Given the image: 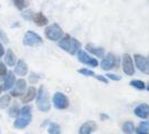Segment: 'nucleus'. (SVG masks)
<instances>
[{
	"mask_svg": "<svg viewBox=\"0 0 149 134\" xmlns=\"http://www.w3.org/2000/svg\"><path fill=\"white\" fill-rule=\"evenodd\" d=\"M58 45H59L60 48H62L65 51L69 53L70 55L77 54L81 48L80 41L77 40L76 38H74V37H71L70 35H65V36H62V38L59 40Z\"/></svg>",
	"mask_w": 149,
	"mask_h": 134,
	"instance_id": "1",
	"label": "nucleus"
},
{
	"mask_svg": "<svg viewBox=\"0 0 149 134\" xmlns=\"http://www.w3.org/2000/svg\"><path fill=\"white\" fill-rule=\"evenodd\" d=\"M31 106L30 105H25L22 109H20V113L16 117V121L13 123V126L18 130L27 128L31 123L32 120V115H31Z\"/></svg>",
	"mask_w": 149,
	"mask_h": 134,
	"instance_id": "2",
	"label": "nucleus"
},
{
	"mask_svg": "<svg viewBox=\"0 0 149 134\" xmlns=\"http://www.w3.org/2000/svg\"><path fill=\"white\" fill-rule=\"evenodd\" d=\"M37 107L40 112H48L50 109V100H49V93L47 88L44 85L40 86L39 91H37Z\"/></svg>",
	"mask_w": 149,
	"mask_h": 134,
	"instance_id": "3",
	"label": "nucleus"
},
{
	"mask_svg": "<svg viewBox=\"0 0 149 134\" xmlns=\"http://www.w3.org/2000/svg\"><path fill=\"white\" fill-rule=\"evenodd\" d=\"M45 35L51 41H58L62 38L63 32H62V29L60 28L59 25L52 24V25H49L45 29Z\"/></svg>",
	"mask_w": 149,
	"mask_h": 134,
	"instance_id": "4",
	"label": "nucleus"
},
{
	"mask_svg": "<svg viewBox=\"0 0 149 134\" xmlns=\"http://www.w3.org/2000/svg\"><path fill=\"white\" fill-rule=\"evenodd\" d=\"M100 66L104 70H110V69H117L119 67V58L112 54V53H109L107 54L104 59L101 60L100 63Z\"/></svg>",
	"mask_w": 149,
	"mask_h": 134,
	"instance_id": "5",
	"label": "nucleus"
},
{
	"mask_svg": "<svg viewBox=\"0 0 149 134\" xmlns=\"http://www.w3.org/2000/svg\"><path fill=\"white\" fill-rule=\"evenodd\" d=\"M22 43H24L25 46L36 47V46H40V45L42 44V38L38 34L32 32V30H28L25 34V36H24Z\"/></svg>",
	"mask_w": 149,
	"mask_h": 134,
	"instance_id": "6",
	"label": "nucleus"
},
{
	"mask_svg": "<svg viewBox=\"0 0 149 134\" xmlns=\"http://www.w3.org/2000/svg\"><path fill=\"white\" fill-rule=\"evenodd\" d=\"M52 103L54 106L57 109H66L69 106V100L68 97L65 95L61 92H57L52 97Z\"/></svg>",
	"mask_w": 149,
	"mask_h": 134,
	"instance_id": "7",
	"label": "nucleus"
},
{
	"mask_svg": "<svg viewBox=\"0 0 149 134\" xmlns=\"http://www.w3.org/2000/svg\"><path fill=\"white\" fill-rule=\"evenodd\" d=\"M135 63H136V67L140 70L143 74H149V56L145 57L143 55H135Z\"/></svg>",
	"mask_w": 149,
	"mask_h": 134,
	"instance_id": "8",
	"label": "nucleus"
},
{
	"mask_svg": "<svg viewBox=\"0 0 149 134\" xmlns=\"http://www.w3.org/2000/svg\"><path fill=\"white\" fill-rule=\"evenodd\" d=\"M123 69H124L125 74L128 76H132L136 73L132 58L129 54H124V56H123Z\"/></svg>",
	"mask_w": 149,
	"mask_h": 134,
	"instance_id": "9",
	"label": "nucleus"
},
{
	"mask_svg": "<svg viewBox=\"0 0 149 134\" xmlns=\"http://www.w3.org/2000/svg\"><path fill=\"white\" fill-rule=\"evenodd\" d=\"M78 60L82 63V64L85 65H88V66H90V67H97L99 63H98V60L96 59V58H93L91 56H89L86 51H79L78 53Z\"/></svg>",
	"mask_w": 149,
	"mask_h": 134,
	"instance_id": "10",
	"label": "nucleus"
},
{
	"mask_svg": "<svg viewBox=\"0 0 149 134\" xmlns=\"http://www.w3.org/2000/svg\"><path fill=\"white\" fill-rule=\"evenodd\" d=\"M26 87H27V83L24 78H20L18 81H16L15 85L13 86V89L10 92L11 96L17 97V96H21L22 94H25Z\"/></svg>",
	"mask_w": 149,
	"mask_h": 134,
	"instance_id": "11",
	"label": "nucleus"
},
{
	"mask_svg": "<svg viewBox=\"0 0 149 134\" xmlns=\"http://www.w3.org/2000/svg\"><path fill=\"white\" fill-rule=\"evenodd\" d=\"M134 113L136 116L138 117H140V119H143V120H146V119H148L149 117V105L148 104H140V105H138L136 109H134Z\"/></svg>",
	"mask_w": 149,
	"mask_h": 134,
	"instance_id": "12",
	"label": "nucleus"
},
{
	"mask_svg": "<svg viewBox=\"0 0 149 134\" xmlns=\"http://www.w3.org/2000/svg\"><path fill=\"white\" fill-rule=\"evenodd\" d=\"M98 128L97 124L93 121H87L85 122L79 128V134H91Z\"/></svg>",
	"mask_w": 149,
	"mask_h": 134,
	"instance_id": "13",
	"label": "nucleus"
},
{
	"mask_svg": "<svg viewBox=\"0 0 149 134\" xmlns=\"http://www.w3.org/2000/svg\"><path fill=\"white\" fill-rule=\"evenodd\" d=\"M28 73V65L25 60L19 59L15 65V74L18 76H26Z\"/></svg>",
	"mask_w": 149,
	"mask_h": 134,
	"instance_id": "14",
	"label": "nucleus"
},
{
	"mask_svg": "<svg viewBox=\"0 0 149 134\" xmlns=\"http://www.w3.org/2000/svg\"><path fill=\"white\" fill-rule=\"evenodd\" d=\"M16 83V77H15V73L9 72L7 73V75L5 76V81H3V86L2 88L3 91H9L13 88V86Z\"/></svg>",
	"mask_w": 149,
	"mask_h": 134,
	"instance_id": "15",
	"label": "nucleus"
},
{
	"mask_svg": "<svg viewBox=\"0 0 149 134\" xmlns=\"http://www.w3.org/2000/svg\"><path fill=\"white\" fill-rule=\"evenodd\" d=\"M36 96H37V89L33 86H30L27 89V93H25V95L21 97V103H24V104L30 103L31 101H33L36 98Z\"/></svg>",
	"mask_w": 149,
	"mask_h": 134,
	"instance_id": "16",
	"label": "nucleus"
},
{
	"mask_svg": "<svg viewBox=\"0 0 149 134\" xmlns=\"http://www.w3.org/2000/svg\"><path fill=\"white\" fill-rule=\"evenodd\" d=\"M86 49H87L89 53H91L93 55L97 56L99 58H104L105 57V49L101 48V47H97L93 44H87L86 45Z\"/></svg>",
	"mask_w": 149,
	"mask_h": 134,
	"instance_id": "17",
	"label": "nucleus"
},
{
	"mask_svg": "<svg viewBox=\"0 0 149 134\" xmlns=\"http://www.w3.org/2000/svg\"><path fill=\"white\" fill-rule=\"evenodd\" d=\"M31 19L33 20V22L37 26H39V27H42V26H46L48 24V18L42 13H32Z\"/></svg>",
	"mask_w": 149,
	"mask_h": 134,
	"instance_id": "18",
	"label": "nucleus"
},
{
	"mask_svg": "<svg viewBox=\"0 0 149 134\" xmlns=\"http://www.w3.org/2000/svg\"><path fill=\"white\" fill-rule=\"evenodd\" d=\"M5 63H6V65L10 66V67L15 66L16 63H17V57H16L13 49H10V48L7 49L6 54H5Z\"/></svg>",
	"mask_w": 149,
	"mask_h": 134,
	"instance_id": "19",
	"label": "nucleus"
},
{
	"mask_svg": "<svg viewBox=\"0 0 149 134\" xmlns=\"http://www.w3.org/2000/svg\"><path fill=\"white\" fill-rule=\"evenodd\" d=\"M121 130H123V132L125 134H134L135 133V125H134V123L131 121H127L125 122L124 124H123V126H121Z\"/></svg>",
	"mask_w": 149,
	"mask_h": 134,
	"instance_id": "20",
	"label": "nucleus"
},
{
	"mask_svg": "<svg viewBox=\"0 0 149 134\" xmlns=\"http://www.w3.org/2000/svg\"><path fill=\"white\" fill-rule=\"evenodd\" d=\"M11 103V96L10 95H3L0 97V109H5L7 107H9Z\"/></svg>",
	"mask_w": 149,
	"mask_h": 134,
	"instance_id": "21",
	"label": "nucleus"
},
{
	"mask_svg": "<svg viewBox=\"0 0 149 134\" xmlns=\"http://www.w3.org/2000/svg\"><path fill=\"white\" fill-rule=\"evenodd\" d=\"M48 133L49 134H61V128L57 123H50L48 126Z\"/></svg>",
	"mask_w": 149,
	"mask_h": 134,
	"instance_id": "22",
	"label": "nucleus"
},
{
	"mask_svg": "<svg viewBox=\"0 0 149 134\" xmlns=\"http://www.w3.org/2000/svg\"><path fill=\"white\" fill-rule=\"evenodd\" d=\"M130 86L136 89H139V91L146 89V84L143 83V81H140V79H132L130 82Z\"/></svg>",
	"mask_w": 149,
	"mask_h": 134,
	"instance_id": "23",
	"label": "nucleus"
},
{
	"mask_svg": "<svg viewBox=\"0 0 149 134\" xmlns=\"http://www.w3.org/2000/svg\"><path fill=\"white\" fill-rule=\"evenodd\" d=\"M13 2L18 10H24L27 7V1L26 0H13Z\"/></svg>",
	"mask_w": 149,
	"mask_h": 134,
	"instance_id": "24",
	"label": "nucleus"
},
{
	"mask_svg": "<svg viewBox=\"0 0 149 134\" xmlns=\"http://www.w3.org/2000/svg\"><path fill=\"white\" fill-rule=\"evenodd\" d=\"M19 113H20V109L18 107V105H13L8 111V114H9V116H11V117H17L19 115Z\"/></svg>",
	"mask_w": 149,
	"mask_h": 134,
	"instance_id": "25",
	"label": "nucleus"
},
{
	"mask_svg": "<svg viewBox=\"0 0 149 134\" xmlns=\"http://www.w3.org/2000/svg\"><path fill=\"white\" fill-rule=\"evenodd\" d=\"M78 73L84 75V76H88V77H93L95 76V72L91 69H88V68H80L78 69Z\"/></svg>",
	"mask_w": 149,
	"mask_h": 134,
	"instance_id": "26",
	"label": "nucleus"
},
{
	"mask_svg": "<svg viewBox=\"0 0 149 134\" xmlns=\"http://www.w3.org/2000/svg\"><path fill=\"white\" fill-rule=\"evenodd\" d=\"M7 73H8V72H7L6 65L0 62V78H3V77L7 75Z\"/></svg>",
	"mask_w": 149,
	"mask_h": 134,
	"instance_id": "27",
	"label": "nucleus"
},
{
	"mask_svg": "<svg viewBox=\"0 0 149 134\" xmlns=\"http://www.w3.org/2000/svg\"><path fill=\"white\" fill-rule=\"evenodd\" d=\"M139 128H141L143 131H148L149 132V120L148 121H143L140 122V124H139Z\"/></svg>",
	"mask_w": 149,
	"mask_h": 134,
	"instance_id": "28",
	"label": "nucleus"
},
{
	"mask_svg": "<svg viewBox=\"0 0 149 134\" xmlns=\"http://www.w3.org/2000/svg\"><path fill=\"white\" fill-rule=\"evenodd\" d=\"M95 78L96 79H98L99 82H101V83H104V84H108L109 82H108V78L106 76H102V75H97V74H95Z\"/></svg>",
	"mask_w": 149,
	"mask_h": 134,
	"instance_id": "29",
	"label": "nucleus"
},
{
	"mask_svg": "<svg viewBox=\"0 0 149 134\" xmlns=\"http://www.w3.org/2000/svg\"><path fill=\"white\" fill-rule=\"evenodd\" d=\"M29 81H30L31 84L37 83L38 81H39V76H38V75H36L35 73H31L30 76H29Z\"/></svg>",
	"mask_w": 149,
	"mask_h": 134,
	"instance_id": "30",
	"label": "nucleus"
},
{
	"mask_svg": "<svg viewBox=\"0 0 149 134\" xmlns=\"http://www.w3.org/2000/svg\"><path fill=\"white\" fill-rule=\"evenodd\" d=\"M106 77H107L108 79H111V81H120V79H121V76L115 75V74H107Z\"/></svg>",
	"mask_w": 149,
	"mask_h": 134,
	"instance_id": "31",
	"label": "nucleus"
},
{
	"mask_svg": "<svg viewBox=\"0 0 149 134\" xmlns=\"http://www.w3.org/2000/svg\"><path fill=\"white\" fill-rule=\"evenodd\" d=\"M0 38L2 39V41H3L5 44H7V43L9 41V40H8V38H7V36L2 32H0Z\"/></svg>",
	"mask_w": 149,
	"mask_h": 134,
	"instance_id": "32",
	"label": "nucleus"
},
{
	"mask_svg": "<svg viewBox=\"0 0 149 134\" xmlns=\"http://www.w3.org/2000/svg\"><path fill=\"white\" fill-rule=\"evenodd\" d=\"M135 132H136V134H149L148 131H143V130H141V128H137V130H135Z\"/></svg>",
	"mask_w": 149,
	"mask_h": 134,
	"instance_id": "33",
	"label": "nucleus"
},
{
	"mask_svg": "<svg viewBox=\"0 0 149 134\" xmlns=\"http://www.w3.org/2000/svg\"><path fill=\"white\" fill-rule=\"evenodd\" d=\"M5 55V47H3V45L0 43V58L2 57Z\"/></svg>",
	"mask_w": 149,
	"mask_h": 134,
	"instance_id": "34",
	"label": "nucleus"
},
{
	"mask_svg": "<svg viewBox=\"0 0 149 134\" xmlns=\"http://www.w3.org/2000/svg\"><path fill=\"white\" fill-rule=\"evenodd\" d=\"M2 91H3V88H2V86H1V85H0V94H1V93H2Z\"/></svg>",
	"mask_w": 149,
	"mask_h": 134,
	"instance_id": "35",
	"label": "nucleus"
},
{
	"mask_svg": "<svg viewBox=\"0 0 149 134\" xmlns=\"http://www.w3.org/2000/svg\"><path fill=\"white\" fill-rule=\"evenodd\" d=\"M146 89H147V91L149 92V83L147 84V85H146Z\"/></svg>",
	"mask_w": 149,
	"mask_h": 134,
	"instance_id": "36",
	"label": "nucleus"
},
{
	"mask_svg": "<svg viewBox=\"0 0 149 134\" xmlns=\"http://www.w3.org/2000/svg\"><path fill=\"white\" fill-rule=\"evenodd\" d=\"M0 134H1V132H0Z\"/></svg>",
	"mask_w": 149,
	"mask_h": 134,
	"instance_id": "37",
	"label": "nucleus"
}]
</instances>
